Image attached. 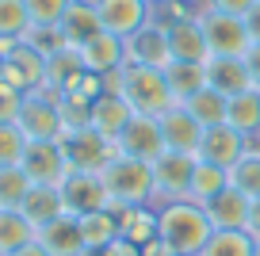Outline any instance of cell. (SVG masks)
<instances>
[{
	"mask_svg": "<svg viewBox=\"0 0 260 256\" xmlns=\"http://www.w3.org/2000/svg\"><path fill=\"white\" fill-rule=\"evenodd\" d=\"M214 226L207 218L203 203L191 199H176V203H161L157 207V237L180 256H199L203 245L211 241Z\"/></svg>",
	"mask_w": 260,
	"mask_h": 256,
	"instance_id": "obj_1",
	"label": "cell"
},
{
	"mask_svg": "<svg viewBox=\"0 0 260 256\" xmlns=\"http://www.w3.org/2000/svg\"><path fill=\"white\" fill-rule=\"evenodd\" d=\"M100 180H104L111 203H119V207H146V203H153V168H149V161L115 153L100 168Z\"/></svg>",
	"mask_w": 260,
	"mask_h": 256,
	"instance_id": "obj_2",
	"label": "cell"
},
{
	"mask_svg": "<svg viewBox=\"0 0 260 256\" xmlns=\"http://www.w3.org/2000/svg\"><path fill=\"white\" fill-rule=\"evenodd\" d=\"M122 100L134 107V115H165L176 100L169 92V80H165V69H149V65H122Z\"/></svg>",
	"mask_w": 260,
	"mask_h": 256,
	"instance_id": "obj_3",
	"label": "cell"
},
{
	"mask_svg": "<svg viewBox=\"0 0 260 256\" xmlns=\"http://www.w3.org/2000/svg\"><path fill=\"white\" fill-rule=\"evenodd\" d=\"M199 8H203V4H199ZM199 27H203V39H207L211 57H245V50L252 46L241 16H226V12L203 8L199 12Z\"/></svg>",
	"mask_w": 260,
	"mask_h": 256,
	"instance_id": "obj_4",
	"label": "cell"
},
{
	"mask_svg": "<svg viewBox=\"0 0 260 256\" xmlns=\"http://www.w3.org/2000/svg\"><path fill=\"white\" fill-rule=\"evenodd\" d=\"M16 126L27 134V142H61L65 122H61V111H57V96L46 88L23 96V111H19Z\"/></svg>",
	"mask_w": 260,
	"mask_h": 256,
	"instance_id": "obj_5",
	"label": "cell"
},
{
	"mask_svg": "<svg viewBox=\"0 0 260 256\" xmlns=\"http://www.w3.org/2000/svg\"><path fill=\"white\" fill-rule=\"evenodd\" d=\"M149 168H153V203H157V207H161V203H176V199H187V195H191L195 157L165 149Z\"/></svg>",
	"mask_w": 260,
	"mask_h": 256,
	"instance_id": "obj_6",
	"label": "cell"
},
{
	"mask_svg": "<svg viewBox=\"0 0 260 256\" xmlns=\"http://www.w3.org/2000/svg\"><path fill=\"white\" fill-rule=\"evenodd\" d=\"M61 149H65V161H69V172H73V168H81V172H100V168L119 153L115 142H107V138L96 134L92 126L65 130L61 134Z\"/></svg>",
	"mask_w": 260,
	"mask_h": 256,
	"instance_id": "obj_7",
	"label": "cell"
},
{
	"mask_svg": "<svg viewBox=\"0 0 260 256\" xmlns=\"http://www.w3.org/2000/svg\"><path fill=\"white\" fill-rule=\"evenodd\" d=\"M19 168L39 187H61V180L69 176V161H65L61 142H27Z\"/></svg>",
	"mask_w": 260,
	"mask_h": 256,
	"instance_id": "obj_8",
	"label": "cell"
},
{
	"mask_svg": "<svg viewBox=\"0 0 260 256\" xmlns=\"http://www.w3.org/2000/svg\"><path fill=\"white\" fill-rule=\"evenodd\" d=\"M57 191H61V199H65V214H73V218L111 207V195H107L100 172H81V168H73V172L61 180Z\"/></svg>",
	"mask_w": 260,
	"mask_h": 256,
	"instance_id": "obj_9",
	"label": "cell"
},
{
	"mask_svg": "<svg viewBox=\"0 0 260 256\" xmlns=\"http://www.w3.org/2000/svg\"><path fill=\"white\" fill-rule=\"evenodd\" d=\"M126 61L130 65H149V69H169L172 46H169V27L161 19H149L142 31L126 39Z\"/></svg>",
	"mask_w": 260,
	"mask_h": 256,
	"instance_id": "obj_10",
	"label": "cell"
},
{
	"mask_svg": "<svg viewBox=\"0 0 260 256\" xmlns=\"http://www.w3.org/2000/svg\"><path fill=\"white\" fill-rule=\"evenodd\" d=\"M0 80H4V84H12L16 92H23V96L42 92V88H46V57H42L39 50H31V46H23V42H19V46L4 57Z\"/></svg>",
	"mask_w": 260,
	"mask_h": 256,
	"instance_id": "obj_11",
	"label": "cell"
},
{
	"mask_svg": "<svg viewBox=\"0 0 260 256\" xmlns=\"http://www.w3.org/2000/svg\"><path fill=\"white\" fill-rule=\"evenodd\" d=\"M157 126H161V138H165V149L172 153H187L195 157L199 153V142H203V126L187 111L184 104H172L165 115H157Z\"/></svg>",
	"mask_w": 260,
	"mask_h": 256,
	"instance_id": "obj_12",
	"label": "cell"
},
{
	"mask_svg": "<svg viewBox=\"0 0 260 256\" xmlns=\"http://www.w3.org/2000/svg\"><path fill=\"white\" fill-rule=\"evenodd\" d=\"M249 145L252 142L241 134V130H234L230 122H222V126H207L203 130V142H199V153H195V157L207 161V165H218V168H234Z\"/></svg>",
	"mask_w": 260,
	"mask_h": 256,
	"instance_id": "obj_13",
	"label": "cell"
},
{
	"mask_svg": "<svg viewBox=\"0 0 260 256\" xmlns=\"http://www.w3.org/2000/svg\"><path fill=\"white\" fill-rule=\"evenodd\" d=\"M96 8H100L104 31L119 35V39H130L134 31H142L153 19V8L146 0H96Z\"/></svg>",
	"mask_w": 260,
	"mask_h": 256,
	"instance_id": "obj_14",
	"label": "cell"
},
{
	"mask_svg": "<svg viewBox=\"0 0 260 256\" xmlns=\"http://www.w3.org/2000/svg\"><path fill=\"white\" fill-rule=\"evenodd\" d=\"M115 149L126 153V157H138V161H149V165H153V161L165 153V138H161L157 119H149V115H134L130 126L119 134Z\"/></svg>",
	"mask_w": 260,
	"mask_h": 256,
	"instance_id": "obj_15",
	"label": "cell"
},
{
	"mask_svg": "<svg viewBox=\"0 0 260 256\" xmlns=\"http://www.w3.org/2000/svg\"><path fill=\"white\" fill-rule=\"evenodd\" d=\"M77 50H81V61H84L88 73H115V69L126 65V39H119V35H111V31L92 35V39L84 42V46H77Z\"/></svg>",
	"mask_w": 260,
	"mask_h": 256,
	"instance_id": "obj_16",
	"label": "cell"
},
{
	"mask_svg": "<svg viewBox=\"0 0 260 256\" xmlns=\"http://www.w3.org/2000/svg\"><path fill=\"white\" fill-rule=\"evenodd\" d=\"M35 237H39V245L46 248L50 256H84L88 252V245H84V237H81V222H77L73 214L54 218V222L42 226Z\"/></svg>",
	"mask_w": 260,
	"mask_h": 256,
	"instance_id": "obj_17",
	"label": "cell"
},
{
	"mask_svg": "<svg viewBox=\"0 0 260 256\" xmlns=\"http://www.w3.org/2000/svg\"><path fill=\"white\" fill-rule=\"evenodd\" d=\"M130 119H134V107L126 104L122 96H100L96 104H92V115H88V126L96 130V134H104L107 142H119V134L130 126Z\"/></svg>",
	"mask_w": 260,
	"mask_h": 256,
	"instance_id": "obj_18",
	"label": "cell"
},
{
	"mask_svg": "<svg viewBox=\"0 0 260 256\" xmlns=\"http://www.w3.org/2000/svg\"><path fill=\"white\" fill-rule=\"evenodd\" d=\"M207 84L226 100L252 88V77L245 69V57H207Z\"/></svg>",
	"mask_w": 260,
	"mask_h": 256,
	"instance_id": "obj_19",
	"label": "cell"
},
{
	"mask_svg": "<svg viewBox=\"0 0 260 256\" xmlns=\"http://www.w3.org/2000/svg\"><path fill=\"white\" fill-rule=\"evenodd\" d=\"M169 27V46H172V61H199L207 65L211 50H207L203 27H199V16L195 19H180V23H165Z\"/></svg>",
	"mask_w": 260,
	"mask_h": 256,
	"instance_id": "obj_20",
	"label": "cell"
},
{
	"mask_svg": "<svg viewBox=\"0 0 260 256\" xmlns=\"http://www.w3.org/2000/svg\"><path fill=\"white\" fill-rule=\"evenodd\" d=\"M57 27L65 31V42H69V46H84L92 35L104 31L96 0H69V8H65V16H61Z\"/></svg>",
	"mask_w": 260,
	"mask_h": 256,
	"instance_id": "obj_21",
	"label": "cell"
},
{
	"mask_svg": "<svg viewBox=\"0 0 260 256\" xmlns=\"http://www.w3.org/2000/svg\"><path fill=\"white\" fill-rule=\"evenodd\" d=\"M249 207H252V199H245V195L234 191V187H226V191H218L214 199L203 203V210H207V218H211L214 230H245Z\"/></svg>",
	"mask_w": 260,
	"mask_h": 256,
	"instance_id": "obj_22",
	"label": "cell"
},
{
	"mask_svg": "<svg viewBox=\"0 0 260 256\" xmlns=\"http://www.w3.org/2000/svg\"><path fill=\"white\" fill-rule=\"evenodd\" d=\"M19 214H23L35 230H42V226H50L54 218L65 214V199H61V191H57V187H39V184H35L31 191H27Z\"/></svg>",
	"mask_w": 260,
	"mask_h": 256,
	"instance_id": "obj_23",
	"label": "cell"
},
{
	"mask_svg": "<svg viewBox=\"0 0 260 256\" xmlns=\"http://www.w3.org/2000/svg\"><path fill=\"white\" fill-rule=\"evenodd\" d=\"M115 218H119V230L126 241H134V245H146V241L157 237V207H119V203H111Z\"/></svg>",
	"mask_w": 260,
	"mask_h": 256,
	"instance_id": "obj_24",
	"label": "cell"
},
{
	"mask_svg": "<svg viewBox=\"0 0 260 256\" xmlns=\"http://www.w3.org/2000/svg\"><path fill=\"white\" fill-rule=\"evenodd\" d=\"M77 222H81V237H84V245H88L92 252H104V248L111 245L115 237H122L119 218H115V210H111V207L92 210V214H81Z\"/></svg>",
	"mask_w": 260,
	"mask_h": 256,
	"instance_id": "obj_25",
	"label": "cell"
},
{
	"mask_svg": "<svg viewBox=\"0 0 260 256\" xmlns=\"http://www.w3.org/2000/svg\"><path fill=\"white\" fill-rule=\"evenodd\" d=\"M84 73V61H81V50L77 46H65L57 50L54 57H46V92H54V96H61L69 84H73L77 77Z\"/></svg>",
	"mask_w": 260,
	"mask_h": 256,
	"instance_id": "obj_26",
	"label": "cell"
},
{
	"mask_svg": "<svg viewBox=\"0 0 260 256\" xmlns=\"http://www.w3.org/2000/svg\"><path fill=\"white\" fill-rule=\"evenodd\" d=\"M165 80H169V92L176 104H187L199 88H207V65L199 61H172L165 69Z\"/></svg>",
	"mask_w": 260,
	"mask_h": 256,
	"instance_id": "obj_27",
	"label": "cell"
},
{
	"mask_svg": "<svg viewBox=\"0 0 260 256\" xmlns=\"http://www.w3.org/2000/svg\"><path fill=\"white\" fill-rule=\"evenodd\" d=\"M226 122H230L234 130H241L249 142L260 145V88H249V92H241V96L230 100Z\"/></svg>",
	"mask_w": 260,
	"mask_h": 256,
	"instance_id": "obj_28",
	"label": "cell"
},
{
	"mask_svg": "<svg viewBox=\"0 0 260 256\" xmlns=\"http://www.w3.org/2000/svg\"><path fill=\"white\" fill-rule=\"evenodd\" d=\"M226 176H230V187L241 191L245 199H260V145L256 142L241 153V161L234 168H226Z\"/></svg>",
	"mask_w": 260,
	"mask_h": 256,
	"instance_id": "obj_29",
	"label": "cell"
},
{
	"mask_svg": "<svg viewBox=\"0 0 260 256\" xmlns=\"http://www.w3.org/2000/svg\"><path fill=\"white\" fill-rule=\"evenodd\" d=\"M184 107L199 119V126H203V130H207V126H222V122H226V115H230V100L222 96V92H214L211 84H207V88H199Z\"/></svg>",
	"mask_w": 260,
	"mask_h": 256,
	"instance_id": "obj_30",
	"label": "cell"
},
{
	"mask_svg": "<svg viewBox=\"0 0 260 256\" xmlns=\"http://www.w3.org/2000/svg\"><path fill=\"white\" fill-rule=\"evenodd\" d=\"M226 187H230L226 168H218V165H207V161H199V157H195V172H191V195H187V199H191V203H207V199H214L218 191H226Z\"/></svg>",
	"mask_w": 260,
	"mask_h": 256,
	"instance_id": "obj_31",
	"label": "cell"
},
{
	"mask_svg": "<svg viewBox=\"0 0 260 256\" xmlns=\"http://www.w3.org/2000/svg\"><path fill=\"white\" fill-rule=\"evenodd\" d=\"M35 233L39 230H35L19 210H0V256H12L16 248L31 245Z\"/></svg>",
	"mask_w": 260,
	"mask_h": 256,
	"instance_id": "obj_32",
	"label": "cell"
},
{
	"mask_svg": "<svg viewBox=\"0 0 260 256\" xmlns=\"http://www.w3.org/2000/svg\"><path fill=\"white\" fill-rule=\"evenodd\" d=\"M252 252H256V241L245 230H214L199 256H252Z\"/></svg>",
	"mask_w": 260,
	"mask_h": 256,
	"instance_id": "obj_33",
	"label": "cell"
},
{
	"mask_svg": "<svg viewBox=\"0 0 260 256\" xmlns=\"http://www.w3.org/2000/svg\"><path fill=\"white\" fill-rule=\"evenodd\" d=\"M31 187H35V184L27 180V172H23L19 165L0 168V210H19Z\"/></svg>",
	"mask_w": 260,
	"mask_h": 256,
	"instance_id": "obj_34",
	"label": "cell"
},
{
	"mask_svg": "<svg viewBox=\"0 0 260 256\" xmlns=\"http://www.w3.org/2000/svg\"><path fill=\"white\" fill-rule=\"evenodd\" d=\"M19 42L23 46H31V50H39L42 57H54L57 50H65L69 42H65V31L57 23H31L23 35H19Z\"/></svg>",
	"mask_w": 260,
	"mask_h": 256,
	"instance_id": "obj_35",
	"label": "cell"
},
{
	"mask_svg": "<svg viewBox=\"0 0 260 256\" xmlns=\"http://www.w3.org/2000/svg\"><path fill=\"white\" fill-rule=\"evenodd\" d=\"M31 27L27 0H0V39H19Z\"/></svg>",
	"mask_w": 260,
	"mask_h": 256,
	"instance_id": "obj_36",
	"label": "cell"
},
{
	"mask_svg": "<svg viewBox=\"0 0 260 256\" xmlns=\"http://www.w3.org/2000/svg\"><path fill=\"white\" fill-rule=\"evenodd\" d=\"M27 149V134L16 126V122H0V168L19 165Z\"/></svg>",
	"mask_w": 260,
	"mask_h": 256,
	"instance_id": "obj_37",
	"label": "cell"
},
{
	"mask_svg": "<svg viewBox=\"0 0 260 256\" xmlns=\"http://www.w3.org/2000/svg\"><path fill=\"white\" fill-rule=\"evenodd\" d=\"M57 111H61L65 130H84V126H88V115H92V104H84L81 96L61 92V96H57Z\"/></svg>",
	"mask_w": 260,
	"mask_h": 256,
	"instance_id": "obj_38",
	"label": "cell"
},
{
	"mask_svg": "<svg viewBox=\"0 0 260 256\" xmlns=\"http://www.w3.org/2000/svg\"><path fill=\"white\" fill-rule=\"evenodd\" d=\"M203 8H195V0H165V4H157L153 8V19H161V23H180V19H195Z\"/></svg>",
	"mask_w": 260,
	"mask_h": 256,
	"instance_id": "obj_39",
	"label": "cell"
},
{
	"mask_svg": "<svg viewBox=\"0 0 260 256\" xmlns=\"http://www.w3.org/2000/svg\"><path fill=\"white\" fill-rule=\"evenodd\" d=\"M69 0H27V16L31 23H61Z\"/></svg>",
	"mask_w": 260,
	"mask_h": 256,
	"instance_id": "obj_40",
	"label": "cell"
},
{
	"mask_svg": "<svg viewBox=\"0 0 260 256\" xmlns=\"http://www.w3.org/2000/svg\"><path fill=\"white\" fill-rule=\"evenodd\" d=\"M23 111V92H16L12 84L0 80V122H16Z\"/></svg>",
	"mask_w": 260,
	"mask_h": 256,
	"instance_id": "obj_41",
	"label": "cell"
},
{
	"mask_svg": "<svg viewBox=\"0 0 260 256\" xmlns=\"http://www.w3.org/2000/svg\"><path fill=\"white\" fill-rule=\"evenodd\" d=\"M252 4H256V0H203V8L226 12V16H241V19H245V12H249Z\"/></svg>",
	"mask_w": 260,
	"mask_h": 256,
	"instance_id": "obj_42",
	"label": "cell"
},
{
	"mask_svg": "<svg viewBox=\"0 0 260 256\" xmlns=\"http://www.w3.org/2000/svg\"><path fill=\"white\" fill-rule=\"evenodd\" d=\"M104 256H142V245H134V241H126V237H115L111 245L104 248Z\"/></svg>",
	"mask_w": 260,
	"mask_h": 256,
	"instance_id": "obj_43",
	"label": "cell"
},
{
	"mask_svg": "<svg viewBox=\"0 0 260 256\" xmlns=\"http://www.w3.org/2000/svg\"><path fill=\"white\" fill-rule=\"evenodd\" d=\"M245 69H249V77H252V88H260V42H252V46L245 50Z\"/></svg>",
	"mask_w": 260,
	"mask_h": 256,
	"instance_id": "obj_44",
	"label": "cell"
},
{
	"mask_svg": "<svg viewBox=\"0 0 260 256\" xmlns=\"http://www.w3.org/2000/svg\"><path fill=\"white\" fill-rule=\"evenodd\" d=\"M245 31H249V39H252V42H260V0L252 4L249 12H245Z\"/></svg>",
	"mask_w": 260,
	"mask_h": 256,
	"instance_id": "obj_45",
	"label": "cell"
},
{
	"mask_svg": "<svg viewBox=\"0 0 260 256\" xmlns=\"http://www.w3.org/2000/svg\"><path fill=\"white\" fill-rule=\"evenodd\" d=\"M245 233H249L252 241H260V199H252V207H249V222H245Z\"/></svg>",
	"mask_w": 260,
	"mask_h": 256,
	"instance_id": "obj_46",
	"label": "cell"
},
{
	"mask_svg": "<svg viewBox=\"0 0 260 256\" xmlns=\"http://www.w3.org/2000/svg\"><path fill=\"white\" fill-rule=\"evenodd\" d=\"M142 256H180V252H172L161 237H153V241H146V245H142Z\"/></svg>",
	"mask_w": 260,
	"mask_h": 256,
	"instance_id": "obj_47",
	"label": "cell"
},
{
	"mask_svg": "<svg viewBox=\"0 0 260 256\" xmlns=\"http://www.w3.org/2000/svg\"><path fill=\"white\" fill-rule=\"evenodd\" d=\"M12 256H50V252H46V248H42V245H39V237H35V241H31V245H23V248H16V252H12Z\"/></svg>",
	"mask_w": 260,
	"mask_h": 256,
	"instance_id": "obj_48",
	"label": "cell"
},
{
	"mask_svg": "<svg viewBox=\"0 0 260 256\" xmlns=\"http://www.w3.org/2000/svg\"><path fill=\"white\" fill-rule=\"evenodd\" d=\"M16 46H19V39H0V57H8Z\"/></svg>",
	"mask_w": 260,
	"mask_h": 256,
	"instance_id": "obj_49",
	"label": "cell"
},
{
	"mask_svg": "<svg viewBox=\"0 0 260 256\" xmlns=\"http://www.w3.org/2000/svg\"><path fill=\"white\" fill-rule=\"evenodd\" d=\"M146 4H149V8H157V4H165V0H146Z\"/></svg>",
	"mask_w": 260,
	"mask_h": 256,
	"instance_id": "obj_50",
	"label": "cell"
},
{
	"mask_svg": "<svg viewBox=\"0 0 260 256\" xmlns=\"http://www.w3.org/2000/svg\"><path fill=\"white\" fill-rule=\"evenodd\" d=\"M84 256H104V252H92V248H88V252H84Z\"/></svg>",
	"mask_w": 260,
	"mask_h": 256,
	"instance_id": "obj_51",
	"label": "cell"
},
{
	"mask_svg": "<svg viewBox=\"0 0 260 256\" xmlns=\"http://www.w3.org/2000/svg\"><path fill=\"white\" fill-rule=\"evenodd\" d=\"M252 256H260V241H256V252H252Z\"/></svg>",
	"mask_w": 260,
	"mask_h": 256,
	"instance_id": "obj_52",
	"label": "cell"
},
{
	"mask_svg": "<svg viewBox=\"0 0 260 256\" xmlns=\"http://www.w3.org/2000/svg\"><path fill=\"white\" fill-rule=\"evenodd\" d=\"M0 69H4V57H0Z\"/></svg>",
	"mask_w": 260,
	"mask_h": 256,
	"instance_id": "obj_53",
	"label": "cell"
}]
</instances>
